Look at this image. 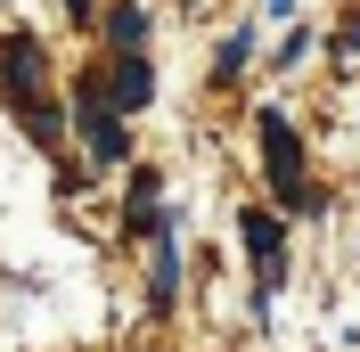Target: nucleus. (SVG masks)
Masks as SVG:
<instances>
[{
	"label": "nucleus",
	"mask_w": 360,
	"mask_h": 352,
	"mask_svg": "<svg viewBox=\"0 0 360 352\" xmlns=\"http://www.w3.org/2000/svg\"><path fill=\"white\" fill-rule=\"evenodd\" d=\"M0 99H8L17 132L33 139V148L58 156L74 139L66 99H58V82H49V42H41V33H0Z\"/></svg>",
	"instance_id": "f257e3e1"
},
{
	"label": "nucleus",
	"mask_w": 360,
	"mask_h": 352,
	"mask_svg": "<svg viewBox=\"0 0 360 352\" xmlns=\"http://www.w3.org/2000/svg\"><path fill=\"white\" fill-rule=\"evenodd\" d=\"M254 156H262V189H270V213H328V197L311 189V148H303V132H295L287 107H254Z\"/></svg>",
	"instance_id": "f03ea898"
},
{
	"label": "nucleus",
	"mask_w": 360,
	"mask_h": 352,
	"mask_svg": "<svg viewBox=\"0 0 360 352\" xmlns=\"http://www.w3.org/2000/svg\"><path fill=\"white\" fill-rule=\"evenodd\" d=\"M66 123H74V139H82V164H90V172H131V123L107 107L98 66L74 74V90H66Z\"/></svg>",
	"instance_id": "7ed1b4c3"
},
{
	"label": "nucleus",
	"mask_w": 360,
	"mask_h": 352,
	"mask_svg": "<svg viewBox=\"0 0 360 352\" xmlns=\"http://www.w3.org/2000/svg\"><path fill=\"white\" fill-rule=\"evenodd\" d=\"M238 246H246V270H254V320H270L278 287H287L295 254H287V213L270 205H238Z\"/></svg>",
	"instance_id": "20e7f679"
},
{
	"label": "nucleus",
	"mask_w": 360,
	"mask_h": 352,
	"mask_svg": "<svg viewBox=\"0 0 360 352\" xmlns=\"http://www.w3.org/2000/svg\"><path fill=\"white\" fill-rule=\"evenodd\" d=\"M123 238H180V213H172V197H164V172L156 164H131L123 172Z\"/></svg>",
	"instance_id": "39448f33"
},
{
	"label": "nucleus",
	"mask_w": 360,
	"mask_h": 352,
	"mask_svg": "<svg viewBox=\"0 0 360 352\" xmlns=\"http://www.w3.org/2000/svg\"><path fill=\"white\" fill-rule=\"evenodd\" d=\"M98 90H107V107L131 123V115L156 107V58H98Z\"/></svg>",
	"instance_id": "423d86ee"
},
{
	"label": "nucleus",
	"mask_w": 360,
	"mask_h": 352,
	"mask_svg": "<svg viewBox=\"0 0 360 352\" xmlns=\"http://www.w3.org/2000/svg\"><path fill=\"white\" fill-rule=\"evenodd\" d=\"M148 33H156L148 0H107V8H98V42H107V58H148Z\"/></svg>",
	"instance_id": "0eeeda50"
},
{
	"label": "nucleus",
	"mask_w": 360,
	"mask_h": 352,
	"mask_svg": "<svg viewBox=\"0 0 360 352\" xmlns=\"http://www.w3.org/2000/svg\"><path fill=\"white\" fill-rule=\"evenodd\" d=\"M180 303V238H156L148 246V320H172Z\"/></svg>",
	"instance_id": "6e6552de"
},
{
	"label": "nucleus",
	"mask_w": 360,
	"mask_h": 352,
	"mask_svg": "<svg viewBox=\"0 0 360 352\" xmlns=\"http://www.w3.org/2000/svg\"><path fill=\"white\" fill-rule=\"evenodd\" d=\"M254 58H262V33H254V25L221 33V49H213V90H238V82L254 74Z\"/></svg>",
	"instance_id": "1a4fd4ad"
},
{
	"label": "nucleus",
	"mask_w": 360,
	"mask_h": 352,
	"mask_svg": "<svg viewBox=\"0 0 360 352\" xmlns=\"http://www.w3.org/2000/svg\"><path fill=\"white\" fill-rule=\"evenodd\" d=\"M311 49H319L311 25H287V42L270 49V66H278V74H303V66H311Z\"/></svg>",
	"instance_id": "9d476101"
},
{
	"label": "nucleus",
	"mask_w": 360,
	"mask_h": 352,
	"mask_svg": "<svg viewBox=\"0 0 360 352\" xmlns=\"http://www.w3.org/2000/svg\"><path fill=\"white\" fill-rule=\"evenodd\" d=\"M328 49H336V58H360V0H352V8H344V25H336V33H328Z\"/></svg>",
	"instance_id": "9b49d317"
},
{
	"label": "nucleus",
	"mask_w": 360,
	"mask_h": 352,
	"mask_svg": "<svg viewBox=\"0 0 360 352\" xmlns=\"http://www.w3.org/2000/svg\"><path fill=\"white\" fill-rule=\"evenodd\" d=\"M66 8V25H98V0H58Z\"/></svg>",
	"instance_id": "f8f14e48"
},
{
	"label": "nucleus",
	"mask_w": 360,
	"mask_h": 352,
	"mask_svg": "<svg viewBox=\"0 0 360 352\" xmlns=\"http://www.w3.org/2000/svg\"><path fill=\"white\" fill-rule=\"evenodd\" d=\"M295 8H303V0H262V17H270V25H295Z\"/></svg>",
	"instance_id": "ddd939ff"
}]
</instances>
